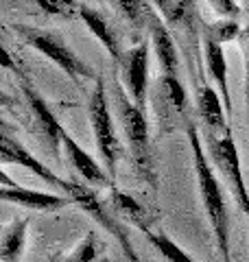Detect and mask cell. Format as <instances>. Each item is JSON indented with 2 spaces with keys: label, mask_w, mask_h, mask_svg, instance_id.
Instances as JSON below:
<instances>
[{
  "label": "cell",
  "mask_w": 249,
  "mask_h": 262,
  "mask_svg": "<svg viewBox=\"0 0 249 262\" xmlns=\"http://www.w3.org/2000/svg\"><path fill=\"white\" fill-rule=\"evenodd\" d=\"M66 196L72 199V206H77L81 212H86L90 219H94L98 225L110 236H114L118 245L122 247V253L127 256L131 262H138V256L134 251V245H131L127 232L120 225V219H116V214H112L110 208L105 206V201L96 194V190L92 186H83L77 182H68V188H66Z\"/></svg>",
  "instance_id": "5b68a950"
},
{
  "label": "cell",
  "mask_w": 249,
  "mask_h": 262,
  "mask_svg": "<svg viewBox=\"0 0 249 262\" xmlns=\"http://www.w3.org/2000/svg\"><path fill=\"white\" fill-rule=\"evenodd\" d=\"M205 142H208V151H210L212 164L221 170L223 177L227 179V184L232 186V190H234V196H236L240 210L249 216V192L245 186L243 166H240V160H238V151H236L232 129L225 131L223 136L205 134Z\"/></svg>",
  "instance_id": "8992f818"
},
{
  "label": "cell",
  "mask_w": 249,
  "mask_h": 262,
  "mask_svg": "<svg viewBox=\"0 0 249 262\" xmlns=\"http://www.w3.org/2000/svg\"><path fill=\"white\" fill-rule=\"evenodd\" d=\"M37 7H42L44 13L59 15V18H72L74 13H79V5L68 0H37Z\"/></svg>",
  "instance_id": "cb8c5ba5"
},
{
  "label": "cell",
  "mask_w": 249,
  "mask_h": 262,
  "mask_svg": "<svg viewBox=\"0 0 249 262\" xmlns=\"http://www.w3.org/2000/svg\"><path fill=\"white\" fill-rule=\"evenodd\" d=\"M240 24L236 20H219L214 24H205V37L214 39L217 44H225V42H232L240 35Z\"/></svg>",
  "instance_id": "603a6c76"
},
{
  "label": "cell",
  "mask_w": 249,
  "mask_h": 262,
  "mask_svg": "<svg viewBox=\"0 0 249 262\" xmlns=\"http://www.w3.org/2000/svg\"><path fill=\"white\" fill-rule=\"evenodd\" d=\"M110 208L116 216H120V221H127L134 227L142 229V232H151V223L153 216L147 212L144 206H140V201H136L131 194L118 190V188H112L110 190Z\"/></svg>",
  "instance_id": "2e32d148"
},
{
  "label": "cell",
  "mask_w": 249,
  "mask_h": 262,
  "mask_svg": "<svg viewBox=\"0 0 249 262\" xmlns=\"http://www.w3.org/2000/svg\"><path fill=\"white\" fill-rule=\"evenodd\" d=\"M120 13L129 20L131 27L136 29H149V22L155 15L149 3H140V0H129V3H116Z\"/></svg>",
  "instance_id": "44dd1931"
},
{
  "label": "cell",
  "mask_w": 249,
  "mask_h": 262,
  "mask_svg": "<svg viewBox=\"0 0 249 262\" xmlns=\"http://www.w3.org/2000/svg\"><path fill=\"white\" fill-rule=\"evenodd\" d=\"M144 236H147V241L151 243L153 247H155L157 251H160L162 256H164L166 260H169V262H195V260L190 258L184 249L179 247V245L173 243L166 234H162V232H160V234H155V232H147Z\"/></svg>",
  "instance_id": "7402d4cb"
},
{
  "label": "cell",
  "mask_w": 249,
  "mask_h": 262,
  "mask_svg": "<svg viewBox=\"0 0 249 262\" xmlns=\"http://www.w3.org/2000/svg\"><path fill=\"white\" fill-rule=\"evenodd\" d=\"M155 7L160 9L166 27H195V3H188V0H157Z\"/></svg>",
  "instance_id": "ac0fdd59"
},
{
  "label": "cell",
  "mask_w": 249,
  "mask_h": 262,
  "mask_svg": "<svg viewBox=\"0 0 249 262\" xmlns=\"http://www.w3.org/2000/svg\"><path fill=\"white\" fill-rule=\"evenodd\" d=\"M149 48L151 42H140L134 48L122 53L120 68H122V81L127 85V94L131 103L140 112L147 114V92H149Z\"/></svg>",
  "instance_id": "52a82bcc"
},
{
  "label": "cell",
  "mask_w": 249,
  "mask_h": 262,
  "mask_svg": "<svg viewBox=\"0 0 249 262\" xmlns=\"http://www.w3.org/2000/svg\"><path fill=\"white\" fill-rule=\"evenodd\" d=\"M79 15H81V20L86 22V27L90 29V33L98 39V42L103 44V48L107 53H110L116 63H120L122 59V53L120 51V44H118V37H116V31L110 22H107L105 15L94 9V7H88V5H79Z\"/></svg>",
  "instance_id": "5bb4252c"
},
{
  "label": "cell",
  "mask_w": 249,
  "mask_h": 262,
  "mask_svg": "<svg viewBox=\"0 0 249 262\" xmlns=\"http://www.w3.org/2000/svg\"><path fill=\"white\" fill-rule=\"evenodd\" d=\"M210 7H214V11H217L223 20H234L240 13V7L234 0H212Z\"/></svg>",
  "instance_id": "d4e9b609"
},
{
  "label": "cell",
  "mask_w": 249,
  "mask_h": 262,
  "mask_svg": "<svg viewBox=\"0 0 249 262\" xmlns=\"http://www.w3.org/2000/svg\"><path fill=\"white\" fill-rule=\"evenodd\" d=\"M157 94H160V101L164 103V107L169 110L171 114H184V107H186V92H184V85L179 83V79L160 75Z\"/></svg>",
  "instance_id": "d6986e66"
},
{
  "label": "cell",
  "mask_w": 249,
  "mask_h": 262,
  "mask_svg": "<svg viewBox=\"0 0 249 262\" xmlns=\"http://www.w3.org/2000/svg\"><path fill=\"white\" fill-rule=\"evenodd\" d=\"M98 258V238L96 234H86L83 238L77 243V247L68 253H59L48 262H94Z\"/></svg>",
  "instance_id": "ffe728a7"
},
{
  "label": "cell",
  "mask_w": 249,
  "mask_h": 262,
  "mask_svg": "<svg viewBox=\"0 0 249 262\" xmlns=\"http://www.w3.org/2000/svg\"><path fill=\"white\" fill-rule=\"evenodd\" d=\"M116 107H118V114H120L122 131H125V138H127L131 160H134L138 175L151 188H157V173H155V164H153L151 140H149L147 114L140 112L131 103L129 94L120 92V88H118V94H116Z\"/></svg>",
  "instance_id": "7a4b0ae2"
},
{
  "label": "cell",
  "mask_w": 249,
  "mask_h": 262,
  "mask_svg": "<svg viewBox=\"0 0 249 262\" xmlns=\"http://www.w3.org/2000/svg\"><path fill=\"white\" fill-rule=\"evenodd\" d=\"M20 88H22V94H24V98H27L31 112H33V116H35V122H37V127L42 131V136H44V140L57 153L66 129L59 125V120H57L53 110L48 107V103L42 98V94L37 92V90L31 85V81L27 77H20Z\"/></svg>",
  "instance_id": "30bf717a"
},
{
  "label": "cell",
  "mask_w": 249,
  "mask_h": 262,
  "mask_svg": "<svg viewBox=\"0 0 249 262\" xmlns=\"http://www.w3.org/2000/svg\"><path fill=\"white\" fill-rule=\"evenodd\" d=\"M61 146H64V151L70 160V166L86 179L88 186H112L110 173H105V168L101 166V164H98L90 153H86L81 149L79 142L74 140L68 131H64Z\"/></svg>",
  "instance_id": "7c38bea8"
},
{
  "label": "cell",
  "mask_w": 249,
  "mask_h": 262,
  "mask_svg": "<svg viewBox=\"0 0 249 262\" xmlns=\"http://www.w3.org/2000/svg\"><path fill=\"white\" fill-rule=\"evenodd\" d=\"M223 107H225V105H223V98L217 90H212L205 83L197 88V112H199V116H201V120L205 122L208 134L223 136L225 131H230Z\"/></svg>",
  "instance_id": "4fadbf2b"
},
{
  "label": "cell",
  "mask_w": 249,
  "mask_h": 262,
  "mask_svg": "<svg viewBox=\"0 0 249 262\" xmlns=\"http://www.w3.org/2000/svg\"><path fill=\"white\" fill-rule=\"evenodd\" d=\"M203 59H205V68L210 72V77L214 79V83L219 88V94L223 98L227 114H232V96H230V83H227V61H225V53L223 46L217 44L214 39L203 35Z\"/></svg>",
  "instance_id": "9a60e30c"
},
{
  "label": "cell",
  "mask_w": 249,
  "mask_h": 262,
  "mask_svg": "<svg viewBox=\"0 0 249 262\" xmlns=\"http://www.w3.org/2000/svg\"><path fill=\"white\" fill-rule=\"evenodd\" d=\"M0 162H3V166H7V164L24 166L27 170H31V173H35L39 179H44V182L53 184L55 188H59L61 192H66V188H68V182H66V179H61L48 166H44L35 155L29 153V149H24L22 142H18L15 138L9 136V131H3V140H0Z\"/></svg>",
  "instance_id": "9c48e42d"
},
{
  "label": "cell",
  "mask_w": 249,
  "mask_h": 262,
  "mask_svg": "<svg viewBox=\"0 0 249 262\" xmlns=\"http://www.w3.org/2000/svg\"><path fill=\"white\" fill-rule=\"evenodd\" d=\"M0 179H3L0 196H3V201H9L13 206H20L27 210H37V212H57L72 203V199L66 194L31 190V188H22L18 184H13L5 170H3V175H0Z\"/></svg>",
  "instance_id": "ba28073f"
},
{
  "label": "cell",
  "mask_w": 249,
  "mask_h": 262,
  "mask_svg": "<svg viewBox=\"0 0 249 262\" xmlns=\"http://www.w3.org/2000/svg\"><path fill=\"white\" fill-rule=\"evenodd\" d=\"M243 55H245V98H247V112H249V18H247L245 33H243ZM247 122H249V116H247Z\"/></svg>",
  "instance_id": "484cf974"
},
{
  "label": "cell",
  "mask_w": 249,
  "mask_h": 262,
  "mask_svg": "<svg viewBox=\"0 0 249 262\" xmlns=\"http://www.w3.org/2000/svg\"><path fill=\"white\" fill-rule=\"evenodd\" d=\"M88 116H90V125L94 131V140H96V149L101 153V160L105 164L110 177L116 173V164L122 153V146L118 140V134L114 129V120L110 114V105H107V92H105V83L98 77L94 81V90L90 94L88 101Z\"/></svg>",
  "instance_id": "277c9868"
},
{
  "label": "cell",
  "mask_w": 249,
  "mask_h": 262,
  "mask_svg": "<svg viewBox=\"0 0 249 262\" xmlns=\"http://www.w3.org/2000/svg\"><path fill=\"white\" fill-rule=\"evenodd\" d=\"M27 219H13L3 229V241H0V262H20L24 247H27Z\"/></svg>",
  "instance_id": "e0dca14e"
},
{
  "label": "cell",
  "mask_w": 249,
  "mask_h": 262,
  "mask_svg": "<svg viewBox=\"0 0 249 262\" xmlns=\"http://www.w3.org/2000/svg\"><path fill=\"white\" fill-rule=\"evenodd\" d=\"M149 37H151V46L157 55V61H160L162 75L179 79V55H177L175 39H173L166 22L157 13L149 22Z\"/></svg>",
  "instance_id": "8fae6325"
},
{
  "label": "cell",
  "mask_w": 249,
  "mask_h": 262,
  "mask_svg": "<svg viewBox=\"0 0 249 262\" xmlns=\"http://www.w3.org/2000/svg\"><path fill=\"white\" fill-rule=\"evenodd\" d=\"M13 31L24 44H29L31 48L39 51L44 57H48L57 68H61L74 83H79L81 79H98L94 77V70L88 63H83L77 53L64 42V37L55 31L29 27V24H13Z\"/></svg>",
  "instance_id": "3957f363"
},
{
  "label": "cell",
  "mask_w": 249,
  "mask_h": 262,
  "mask_svg": "<svg viewBox=\"0 0 249 262\" xmlns=\"http://www.w3.org/2000/svg\"><path fill=\"white\" fill-rule=\"evenodd\" d=\"M186 125V138L193 149V162H195V173H197V184H199V194H201V203L210 223L214 238H217V247L223 262H234L232 260V247H230V214L225 206V196L221 192V186L217 182V175L210 166V160L205 155L201 136L195 127L193 120H184Z\"/></svg>",
  "instance_id": "6da1fadb"
}]
</instances>
